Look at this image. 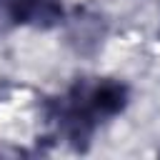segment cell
<instances>
[{"instance_id": "7a4b0ae2", "label": "cell", "mask_w": 160, "mask_h": 160, "mask_svg": "<svg viewBox=\"0 0 160 160\" xmlns=\"http://www.w3.org/2000/svg\"><path fill=\"white\" fill-rule=\"evenodd\" d=\"M10 18L20 25L52 28L62 20L60 0H5Z\"/></svg>"}, {"instance_id": "6da1fadb", "label": "cell", "mask_w": 160, "mask_h": 160, "mask_svg": "<svg viewBox=\"0 0 160 160\" xmlns=\"http://www.w3.org/2000/svg\"><path fill=\"white\" fill-rule=\"evenodd\" d=\"M130 90L125 82L112 78L80 80L72 85L68 98L55 108V120L75 148H85L98 122L115 118L125 110Z\"/></svg>"}]
</instances>
